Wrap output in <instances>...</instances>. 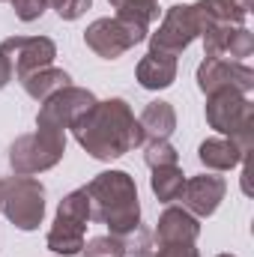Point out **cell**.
Masks as SVG:
<instances>
[{
    "mask_svg": "<svg viewBox=\"0 0 254 257\" xmlns=\"http://www.w3.org/2000/svg\"><path fill=\"white\" fill-rule=\"evenodd\" d=\"M72 135L81 144V150H87L96 162H114L132 153L135 147H144V132L126 99L96 102L81 120H75Z\"/></svg>",
    "mask_w": 254,
    "mask_h": 257,
    "instance_id": "cell-1",
    "label": "cell"
},
{
    "mask_svg": "<svg viewBox=\"0 0 254 257\" xmlns=\"http://www.w3.org/2000/svg\"><path fill=\"white\" fill-rule=\"evenodd\" d=\"M84 192L90 197V218L105 224L114 236H126L141 224L138 186L126 171H102L84 186Z\"/></svg>",
    "mask_w": 254,
    "mask_h": 257,
    "instance_id": "cell-2",
    "label": "cell"
},
{
    "mask_svg": "<svg viewBox=\"0 0 254 257\" xmlns=\"http://www.w3.org/2000/svg\"><path fill=\"white\" fill-rule=\"evenodd\" d=\"M206 123L221 138L236 141V147L248 159L254 147V105L245 93L221 90V93L206 96Z\"/></svg>",
    "mask_w": 254,
    "mask_h": 257,
    "instance_id": "cell-3",
    "label": "cell"
},
{
    "mask_svg": "<svg viewBox=\"0 0 254 257\" xmlns=\"http://www.w3.org/2000/svg\"><path fill=\"white\" fill-rule=\"evenodd\" d=\"M87 221H90V197L84 189H75L60 200L54 224L45 236V245L60 257H75L84 248V233H87Z\"/></svg>",
    "mask_w": 254,
    "mask_h": 257,
    "instance_id": "cell-4",
    "label": "cell"
},
{
    "mask_svg": "<svg viewBox=\"0 0 254 257\" xmlns=\"http://www.w3.org/2000/svg\"><path fill=\"white\" fill-rule=\"evenodd\" d=\"M0 209L18 230L30 233L45 218V186L33 177H9L0 186Z\"/></svg>",
    "mask_w": 254,
    "mask_h": 257,
    "instance_id": "cell-5",
    "label": "cell"
},
{
    "mask_svg": "<svg viewBox=\"0 0 254 257\" xmlns=\"http://www.w3.org/2000/svg\"><path fill=\"white\" fill-rule=\"evenodd\" d=\"M66 153V135L36 128L33 135L15 138L9 147V168L18 177H33L42 171H51Z\"/></svg>",
    "mask_w": 254,
    "mask_h": 257,
    "instance_id": "cell-6",
    "label": "cell"
},
{
    "mask_svg": "<svg viewBox=\"0 0 254 257\" xmlns=\"http://www.w3.org/2000/svg\"><path fill=\"white\" fill-rule=\"evenodd\" d=\"M150 36V27L129 21V18H96L87 30H84V42L93 54H99L102 60H117L135 45H141Z\"/></svg>",
    "mask_w": 254,
    "mask_h": 257,
    "instance_id": "cell-7",
    "label": "cell"
},
{
    "mask_svg": "<svg viewBox=\"0 0 254 257\" xmlns=\"http://www.w3.org/2000/svg\"><path fill=\"white\" fill-rule=\"evenodd\" d=\"M197 36H200V24H197L194 3H174V6L165 12L159 30L150 33V51L180 57Z\"/></svg>",
    "mask_w": 254,
    "mask_h": 257,
    "instance_id": "cell-8",
    "label": "cell"
},
{
    "mask_svg": "<svg viewBox=\"0 0 254 257\" xmlns=\"http://www.w3.org/2000/svg\"><path fill=\"white\" fill-rule=\"evenodd\" d=\"M96 102H99V99H96L90 90L69 84L66 90L54 93L48 102H42V108H39V114H36V128L66 135V128L75 126V120H81Z\"/></svg>",
    "mask_w": 254,
    "mask_h": 257,
    "instance_id": "cell-9",
    "label": "cell"
},
{
    "mask_svg": "<svg viewBox=\"0 0 254 257\" xmlns=\"http://www.w3.org/2000/svg\"><path fill=\"white\" fill-rule=\"evenodd\" d=\"M197 87L203 96L221 93V90H236V93H251L254 90V69L239 60H218L206 57L197 66Z\"/></svg>",
    "mask_w": 254,
    "mask_h": 257,
    "instance_id": "cell-10",
    "label": "cell"
},
{
    "mask_svg": "<svg viewBox=\"0 0 254 257\" xmlns=\"http://www.w3.org/2000/svg\"><path fill=\"white\" fill-rule=\"evenodd\" d=\"M0 51L9 57L18 81L27 78L30 72L54 66V57H57V45L48 36H9V39H3Z\"/></svg>",
    "mask_w": 254,
    "mask_h": 257,
    "instance_id": "cell-11",
    "label": "cell"
},
{
    "mask_svg": "<svg viewBox=\"0 0 254 257\" xmlns=\"http://www.w3.org/2000/svg\"><path fill=\"white\" fill-rule=\"evenodd\" d=\"M203 57L218 60H245L254 51V33L245 24H215L203 36Z\"/></svg>",
    "mask_w": 254,
    "mask_h": 257,
    "instance_id": "cell-12",
    "label": "cell"
},
{
    "mask_svg": "<svg viewBox=\"0 0 254 257\" xmlns=\"http://www.w3.org/2000/svg\"><path fill=\"white\" fill-rule=\"evenodd\" d=\"M227 194V183L215 174H200V177H191L186 180V189H183V206L189 209L194 218H209L221 200Z\"/></svg>",
    "mask_w": 254,
    "mask_h": 257,
    "instance_id": "cell-13",
    "label": "cell"
},
{
    "mask_svg": "<svg viewBox=\"0 0 254 257\" xmlns=\"http://www.w3.org/2000/svg\"><path fill=\"white\" fill-rule=\"evenodd\" d=\"M200 236V218L186 206H168L156 221V242H194Z\"/></svg>",
    "mask_w": 254,
    "mask_h": 257,
    "instance_id": "cell-14",
    "label": "cell"
},
{
    "mask_svg": "<svg viewBox=\"0 0 254 257\" xmlns=\"http://www.w3.org/2000/svg\"><path fill=\"white\" fill-rule=\"evenodd\" d=\"M135 78L144 90H168L177 81V57L171 54H159V51H147L141 57V63L135 69Z\"/></svg>",
    "mask_w": 254,
    "mask_h": 257,
    "instance_id": "cell-15",
    "label": "cell"
},
{
    "mask_svg": "<svg viewBox=\"0 0 254 257\" xmlns=\"http://www.w3.org/2000/svg\"><path fill=\"white\" fill-rule=\"evenodd\" d=\"M138 126L144 132V144H147V141H168V138L174 135V128H177V111H174L171 102L156 99V102H150V105L141 111Z\"/></svg>",
    "mask_w": 254,
    "mask_h": 257,
    "instance_id": "cell-16",
    "label": "cell"
},
{
    "mask_svg": "<svg viewBox=\"0 0 254 257\" xmlns=\"http://www.w3.org/2000/svg\"><path fill=\"white\" fill-rule=\"evenodd\" d=\"M197 159L203 168L209 171H233L236 165L245 162L242 150L236 147V141L230 138H206L200 147H197Z\"/></svg>",
    "mask_w": 254,
    "mask_h": 257,
    "instance_id": "cell-17",
    "label": "cell"
},
{
    "mask_svg": "<svg viewBox=\"0 0 254 257\" xmlns=\"http://www.w3.org/2000/svg\"><path fill=\"white\" fill-rule=\"evenodd\" d=\"M69 84H72L69 72L57 69V66H45V69H39V72H30L27 78H21V87H24V93H27L30 99H36L39 105H42V102H48L54 93L66 90Z\"/></svg>",
    "mask_w": 254,
    "mask_h": 257,
    "instance_id": "cell-18",
    "label": "cell"
},
{
    "mask_svg": "<svg viewBox=\"0 0 254 257\" xmlns=\"http://www.w3.org/2000/svg\"><path fill=\"white\" fill-rule=\"evenodd\" d=\"M150 189L153 194L162 200V203H174L183 197V189H186V174L180 165H168V168H156L153 177H150Z\"/></svg>",
    "mask_w": 254,
    "mask_h": 257,
    "instance_id": "cell-19",
    "label": "cell"
},
{
    "mask_svg": "<svg viewBox=\"0 0 254 257\" xmlns=\"http://www.w3.org/2000/svg\"><path fill=\"white\" fill-rule=\"evenodd\" d=\"M120 18L129 21H138L144 27H150L156 18H159V0H108Z\"/></svg>",
    "mask_w": 254,
    "mask_h": 257,
    "instance_id": "cell-20",
    "label": "cell"
},
{
    "mask_svg": "<svg viewBox=\"0 0 254 257\" xmlns=\"http://www.w3.org/2000/svg\"><path fill=\"white\" fill-rule=\"evenodd\" d=\"M144 162L156 171V168H168L180 162V153L171 141H147L144 144Z\"/></svg>",
    "mask_w": 254,
    "mask_h": 257,
    "instance_id": "cell-21",
    "label": "cell"
},
{
    "mask_svg": "<svg viewBox=\"0 0 254 257\" xmlns=\"http://www.w3.org/2000/svg\"><path fill=\"white\" fill-rule=\"evenodd\" d=\"M84 257H126V245L120 236L108 233V236H93L84 242Z\"/></svg>",
    "mask_w": 254,
    "mask_h": 257,
    "instance_id": "cell-22",
    "label": "cell"
},
{
    "mask_svg": "<svg viewBox=\"0 0 254 257\" xmlns=\"http://www.w3.org/2000/svg\"><path fill=\"white\" fill-rule=\"evenodd\" d=\"M0 3H9L15 9V15L21 21H27V24L36 21V18H42L45 9H48V0H0Z\"/></svg>",
    "mask_w": 254,
    "mask_h": 257,
    "instance_id": "cell-23",
    "label": "cell"
},
{
    "mask_svg": "<svg viewBox=\"0 0 254 257\" xmlns=\"http://www.w3.org/2000/svg\"><path fill=\"white\" fill-rule=\"evenodd\" d=\"M48 6H51L63 21H78V18L93 6V0H48Z\"/></svg>",
    "mask_w": 254,
    "mask_h": 257,
    "instance_id": "cell-24",
    "label": "cell"
},
{
    "mask_svg": "<svg viewBox=\"0 0 254 257\" xmlns=\"http://www.w3.org/2000/svg\"><path fill=\"white\" fill-rule=\"evenodd\" d=\"M153 248H156L153 257H200L194 242H159Z\"/></svg>",
    "mask_w": 254,
    "mask_h": 257,
    "instance_id": "cell-25",
    "label": "cell"
},
{
    "mask_svg": "<svg viewBox=\"0 0 254 257\" xmlns=\"http://www.w3.org/2000/svg\"><path fill=\"white\" fill-rule=\"evenodd\" d=\"M224 12H230L239 24H245V18H248V12H251V0H215Z\"/></svg>",
    "mask_w": 254,
    "mask_h": 257,
    "instance_id": "cell-26",
    "label": "cell"
},
{
    "mask_svg": "<svg viewBox=\"0 0 254 257\" xmlns=\"http://www.w3.org/2000/svg\"><path fill=\"white\" fill-rule=\"evenodd\" d=\"M12 75H15V72H12V63H9V57L0 51V90H3V87L12 81Z\"/></svg>",
    "mask_w": 254,
    "mask_h": 257,
    "instance_id": "cell-27",
    "label": "cell"
},
{
    "mask_svg": "<svg viewBox=\"0 0 254 257\" xmlns=\"http://www.w3.org/2000/svg\"><path fill=\"white\" fill-rule=\"evenodd\" d=\"M218 257H236V254H218Z\"/></svg>",
    "mask_w": 254,
    "mask_h": 257,
    "instance_id": "cell-28",
    "label": "cell"
},
{
    "mask_svg": "<svg viewBox=\"0 0 254 257\" xmlns=\"http://www.w3.org/2000/svg\"><path fill=\"white\" fill-rule=\"evenodd\" d=\"M0 186H3V180H0Z\"/></svg>",
    "mask_w": 254,
    "mask_h": 257,
    "instance_id": "cell-29",
    "label": "cell"
},
{
    "mask_svg": "<svg viewBox=\"0 0 254 257\" xmlns=\"http://www.w3.org/2000/svg\"><path fill=\"white\" fill-rule=\"evenodd\" d=\"M147 257H153V254H147Z\"/></svg>",
    "mask_w": 254,
    "mask_h": 257,
    "instance_id": "cell-30",
    "label": "cell"
}]
</instances>
